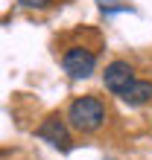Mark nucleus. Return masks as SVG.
Returning <instances> with one entry per match:
<instances>
[{"label": "nucleus", "instance_id": "obj_4", "mask_svg": "<svg viewBox=\"0 0 152 160\" xmlns=\"http://www.w3.org/2000/svg\"><path fill=\"white\" fill-rule=\"evenodd\" d=\"M132 82H135V67H132L126 58H114V61L106 64V70H102V84H106L108 93L120 96Z\"/></svg>", "mask_w": 152, "mask_h": 160}, {"label": "nucleus", "instance_id": "obj_1", "mask_svg": "<svg viewBox=\"0 0 152 160\" xmlns=\"http://www.w3.org/2000/svg\"><path fill=\"white\" fill-rule=\"evenodd\" d=\"M68 125L73 131H79V134H97V131L106 125L108 119V108L106 102L100 96H91V93H85V96H76L70 105H68Z\"/></svg>", "mask_w": 152, "mask_h": 160}, {"label": "nucleus", "instance_id": "obj_2", "mask_svg": "<svg viewBox=\"0 0 152 160\" xmlns=\"http://www.w3.org/2000/svg\"><path fill=\"white\" fill-rule=\"evenodd\" d=\"M62 67L70 79H91L97 73V52L88 47H68L62 52Z\"/></svg>", "mask_w": 152, "mask_h": 160}, {"label": "nucleus", "instance_id": "obj_6", "mask_svg": "<svg viewBox=\"0 0 152 160\" xmlns=\"http://www.w3.org/2000/svg\"><path fill=\"white\" fill-rule=\"evenodd\" d=\"M21 6H26V9H35V12H41V9H50L53 6V0H18Z\"/></svg>", "mask_w": 152, "mask_h": 160}, {"label": "nucleus", "instance_id": "obj_5", "mask_svg": "<svg viewBox=\"0 0 152 160\" xmlns=\"http://www.w3.org/2000/svg\"><path fill=\"white\" fill-rule=\"evenodd\" d=\"M120 99L126 102V105H132V108L149 105V102H152V82L149 79H135L126 90L120 93Z\"/></svg>", "mask_w": 152, "mask_h": 160}, {"label": "nucleus", "instance_id": "obj_3", "mask_svg": "<svg viewBox=\"0 0 152 160\" xmlns=\"http://www.w3.org/2000/svg\"><path fill=\"white\" fill-rule=\"evenodd\" d=\"M35 137L47 140L53 148H59V152H70L73 148V137H70V125L68 119H64L62 114H50L41 125L35 128Z\"/></svg>", "mask_w": 152, "mask_h": 160}]
</instances>
